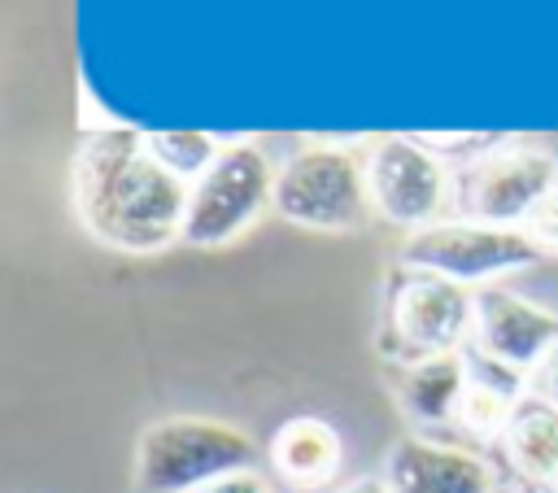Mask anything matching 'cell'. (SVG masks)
<instances>
[{
	"label": "cell",
	"instance_id": "6da1fadb",
	"mask_svg": "<svg viewBox=\"0 0 558 493\" xmlns=\"http://www.w3.org/2000/svg\"><path fill=\"white\" fill-rule=\"evenodd\" d=\"M187 183L170 175L131 127L83 135L70 161V205L92 240L118 253H161L183 240Z\"/></svg>",
	"mask_w": 558,
	"mask_h": 493
},
{
	"label": "cell",
	"instance_id": "7a4b0ae2",
	"mask_svg": "<svg viewBox=\"0 0 558 493\" xmlns=\"http://www.w3.org/2000/svg\"><path fill=\"white\" fill-rule=\"evenodd\" d=\"M257 445L244 428L209 414H166L135 441V493H201L205 484L253 467Z\"/></svg>",
	"mask_w": 558,
	"mask_h": 493
},
{
	"label": "cell",
	"instance_id": "3957f363",
	"mask_svg": "<svg viewBox=\"0 0 558 493\" xmlns=\"http://www.w3.org/2000/svg\"><path fill=\"white\" fill-rule=\"evenodd\" d=\"M475 336V292L427 275L397 266L384 292V336L379 353L410 366L436 353H458Z\"/></svg>",
	"mask_w": 558,
	"mask_h": 493
},
{
	"label": "cell",
	"instance_id": "277c9868",
	"mask_svg": "<svg viewBox=\"0 0 558 493\" xmlns=\"http://www.w3.org/2000/svg\"><path fill=\"white\" fill-rule=\"evenodd\" d=\"M275 214L310 231H353L366 223V157L349 144H305L275 175Z\"/></svg>",
	"mask_w": 558,
	"mask_h": 493
},
{
	"label": "cell",
	"instance_id": "5b68a950",
	"mask_svg": "<svg viewBox=\"0 0 558 493\" xmlns=\"http://www.w3.org/2000/svg\"><path fill=\"white\" fill-rule=\"evenodd\" d=\"M275 166L257 144H222L218 161L192 183L183 244L222 249L244 236L266 209H275Z\"/></svg>",
	"mask_w": 558,
	"mask_h": 493
},
{
	"label": "cell",
	"instance_id": "8992f818",
	"mask_svg": "<svg viewBox=\"0 0 558 493\" xmlns=\"http://www.w3.org/2000/svg\"><path fill=\"white\" fill-rule=\"evenodd\" d=\"M545 253L523 227H488L471 218H445L427 231L405 236L397 266L453 279L462 288H488L501 275L536 266Z\"/></svg>",
	"mask_w": 558,
	"mask_h": 493
},
{
	"label": "cell",
	"instance_id": "52a82bcc",
	"mask_svg": "<svg viewBox=\"0 0 558 493\" xmlns=\"http://www.w3.org/2000/svg\"><path fill=\"white\" fill-rule=\"evenodd\" d=\"M366 188L371 209L401 227V231H427L449 218L458 175H449L445 157L432 153L414 135H384L366 148Z\"/></svg>",
	"mask_w": 558,
	"mask_h": 493
},
{
	"label": "cell",
	"instance_id": "ba28073f",
	"mask_svg": "<svg viewBox=\"0 0 558 493\" xmlns=\"http://www.w3.org/2000/svg\"><path fill=\"white\" fill-rule=\"evenodd\" d=\"M558 192V153L545 144H501L458 170V218L488 227H523L527 214Z\"/></svg>",
	"mask_w": 558,
	"mask_h": 493
},
{
	"label": "cell",
	"instance_id": "9c48e42d",
	"mask_svg": "<svg viewBox=\"0 0 558 493\" xmlns=\"http://www.w3.org/2000/svg\"><path fill=\"white\" fill-rule=\"evenodd\" d=\"M471 345L523 375H536L541 362L558 349V314L532 297L510 288H480L475 292V336Z\"/></svg>",
	"mask_w": 558,
	"mask_h": 493
},
{
	"label": "cell",
	"instance_id": "30bf717a",
	"mask_svg": "<svg viewBox=\"0 0 558 493\" xmlns=\"http://www.w3.org/2000/svg\"><path fill=\"white\" fill-rule=\"evenodd\" d=\"M392 493H497V471L484 454L432 436H397L379 471Z\"/></svg>",
	"mask_w": 558,
	"mask_h": 493
},
{
	"label": "cell",
	"instance_id": "8fae6325",
	"mask_svg": "<svg viewBox=\"0 0 558 493\" xmlns=\"http://www.w3.org/2000/svg\"><path fill=\"white\" fill-rule=\"evenodd\" d=\"M466 384H471L466 349L436 353V358L401 366V375H397V406L405 410V419H414L423 428H445V423H458Z\"/></svg>",
	"mask_w": 558,
	"mask_h": 493
},
{
	"label": "cell",
	"instance_id": "7c38bea8",
	"mask_svg": "<svg viewBox=\"0 0 558 493\" xmlns=\"http://www.w3.org/2000/svg\"><path fill=\"white\" fill-rule=\"evenodd\" d=\"M340 462H344V445H340V432L327 419L296 414V419L279 423V432L270 436V467L292 489H323V484H331Z\"/></svg>",
	"mask_w": 558,
	"mask_h": 493
},
{
	"label": "cell",
	"instance_id": "4fadbf2b",
	"mask_svg": "<svg viewBox=\"0 0 558 493\" xmlns=\"http://www.w3.org/2000/svg\"><path fill=\"white\" fill-rule=\"evenodd\" d=\"M501 454L527 484H558V406L527 393L501 432Z\"/></svg>",
	"mask_w": 558,
	"mask_h": 493
},
{
	"label": "cell",
	"instance_id": "5bb4252c",
	"mask_svg": "<svg viewBox=\"0 0 558 493\" xmlns=\"http://www.w3.org/2000/svg\"><path fill=\"white\" fill-rule=\"evenodd\" d=\"M148 140V153L170 170V175H179L187 188L218 161V153H222V144L214 140V135H205V131H148L144 135Z\"/></svg>",
	"mask_w": 558,
	"mask_h": 493
},
{
	"label": "cell",
	"instance_id": "9a60e30c",
	"mask_svg": "<svg viewBox=\"0 0 558 493\" xmlns=\"http://www.w3.org/2000/svg\"><path fill=\"white\" fill-rule=\"evenodd\" d=\"M523 231L541 244V253H558V192H549L523 223Z\"/></svg>",
	"mask_w": 558,
	"mask_h": 493
},
{
	"label": "cell",
	"instance_id": "2e32d148",
	"mask_svg": "<svg viewBox=\"0 0 558 493\" xmlns=\"http://www.w3.org/2000/svg\"><path fill=\"white\" fill-rule=\"evenodd\" d=\"M201 493H275V489H270V480L257 467H244V471H231V476L205 484Z\"/></svg>",
	"mask_w": 558,
	"mask_h": 493
},
{
	"label": "cell",
	"instance_id": "e0dca14e",
	"mask_svg": "<svg viewBox=\"0 0 558 493\" xmlns=\"http://www.w3.org/2000/svg\"><path fill=\"white\" fill-rule=\"evenodd\" d=\"M536 393H541V397H549V401L558 406V349L541 362V371H536Z\"/></svg>",
	"mask_w": 558,
	"mask_h": 493
},
{
	"label": "cell",
	"instance_id": "ac0fdd59",
	"mask_svg": "<svg viewBox=\"0 0 558 493\" xmlns=\"http://www.w3.org/2000/svg\"><path fill=\"white\" fill-rule=\"evenodd\" d=\"M340 493H392V484H388L384 476H357V480H349Z\"/></svg>",
	"mask_w": 558,
	"mask_h": 493
}]
</instances>
